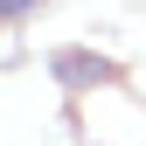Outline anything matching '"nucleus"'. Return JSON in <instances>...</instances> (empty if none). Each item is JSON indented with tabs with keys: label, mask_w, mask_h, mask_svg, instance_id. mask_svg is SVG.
<instances>
[{
	"label": "nucleus",
	"mask_w": 146,
	"mask_h": 146,
	"mask_svg": "<svg viewBox=\"0 0 146 146\" xmlns=\"http://www.w3.org/2000/svg\"><path fill=\"white\" fill-rule=\"evenodd\" d=\"M35 0H0V21H14V14H28Z\"/></svg>",
	"instance_id": "nucleus-2"
},
{
	"label": "nucleus",
	"mask_w": 146,
	"mask_h": 146,
	"mask_svg": "<svg viewBox=\"0 0 146 146\" xmlns=\"http://www.w3.org/2000/svg\"><path fill=\"white\" fill-rule=\"evenodd\" d=\"M56 77H111V63H98V56H56Z\"/></svg>",
	"instance_id": "nucleus-1"
}]
</instances>
